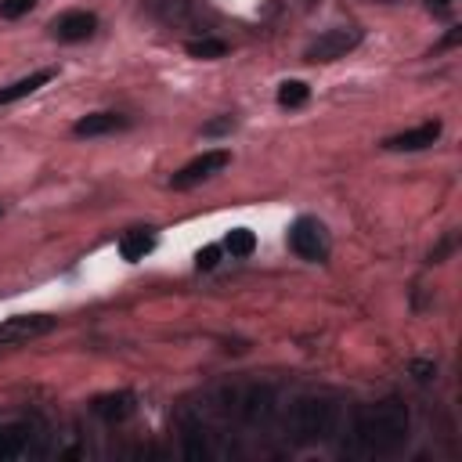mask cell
Returning <instances> with one entry per match:
<instances>
[{"label": "cell", "instance_id": "obj_15", "mask_svg": "<svg viewBox=\"0 0 462 462\" xmlns=\"http://www.w3.org/2000/svg\"><path fill=\"white\" fill-rule=\"evenodd\" d=\"M152 249H155V231H152V227H130V231L119 238V256L130 260V263L144 260Z\"/></svg>", "mask_w": 462, "mask_h": 462}, {"label": "cell", "instance_id": "obj_21", "mask_svg": "<svg viewBox=\"0 0 462 462\" xmlns=\"http://www.w3.org/2000/svg\"><path fill=\"white\" fill-rule=\"evenodd\" d=\"M32 4H36V0H0V14H4V18H22V14L32 11Z\"/></svg>", "mask_w": 462, "mask_h": 462}, {"label": "cell", "instance_id": "obj_3", "mask_svg": "<svg viewBox=\"0 0 462 462\" xmlns=\"http://www.w3.org/2000/svg\"><path fill=\"white\" fill-rule=\"evenodd\" d=\"M47 448V430L36 419H7L0 422V462L40 458Z\"/></svg>", "mask_w": 462, "mask_h": 462}, {"label": "cell", "instance_id": "obj_20", "mask_svg": "<svg viewBox=\"0 0 462 462\" xmlns=\"http://www.w3.org/2000/svg\"><path fill=\"white\" fill-rule=\"evenodd\" d=\"M220 253H224V245H206V249H199L195 267H199V271H213V267H217V260H220Z\"/></svg>", "mask_w": 462, "mask_h": 462}, {"label": "cell", "instance_id": "obj_4", "mask_svg": "<svg viewBox=\"0 0 462 462\" xmlns=\"http://www.w3.org/2000/svg\"><path fill=\"white\" fill-rule=\"evenodd\" d=\"M357 43H361V29H354V25H332L325 32H318V40L307 43L303 58L307 61H336V58H346Z\"/></svg>", "mask_w": 462, "mask_h": 462}, {"label": "cell", "instance_id": "obj_6", "mask_svg": "<svg viewBox=\"0 0 462 462\" xmlns=\"http://www.w3.org/2000/svg\"><path fill=\"white\" fill-rule=\"evenodd\" d=\"M227 162H231V152H224V148H209V152L195 155L191 162H184V166L170 177V188H173V191H188V188H195V184L217 177Z\"/></svg>", "mask_w": 462, "mask_h": 462}, {"label": "cell", "instance_id": "obj_9", "mask_svg": "<svg viewBox=\"0 0 462 462\" xmlns=\"http://www.w3.org/2000/svg\"><path fill=\"white\" fill-rule=\"evenodd\" d=\"M177 440H180V455L188 462H209L213 458V437L199 415H180Z\"/></svg>", "mask_w": 462, "mask_h": 462}, {"label": "cell", "instance_id": "obj_2", "mask_svg": "<svg viewBox=\"0 0 462 462\" xmlns=\"http://www.w3.org/2000/svg\"><path fill=\"white\" fill-rule=\"evenodd\" d=\"M339 433V404L328 393H310L292 404V440L325 444Z\"/></svg>", "mask_w": 462, "mask_h": 462}, {"label": "cell", "instance_id": "obj_8", "mask_svg": "<svg viewBox=\"0 0 462 462\" xmlns=\"http://www.w3.org/2000/svg\"><path fill=\"white\" fill-rule=\"evenodd\" d=\"M54 328H58V318H51V314H14V318L0 321V343L4 346L32 343V339H40Z\"/></svg>", "mask_w": 462, "mask_h": 462}, {"label": "cell", "instance_id": "obj_14", "mask_svg": "<svg viewBox=\"0 0 462 462\" xmlns=\"http://www.w3.org/2000/svg\"><path fill=\"white\" fill-rule=\"evenodd\" d=\"M159 14L166 18V22H173V25H188V29H195V32H202L199 25H202V7H199V0H162L159 4ZM202 36H209V32H202Z\"/></svg>", "mask_w": 462, "mask_h": 462}, {"label": "cell", "instance_id": "obj_10", "mask_svg": "<svg viewBox=\"0 0 462 462\" xmlns=\"http://www.w3.org/2000/svg\"><path fill=\"white\" fill-rule=\"evenodd\" d=\"M94 29H97V14L94 11H79V7L61 11L51 22V36L61 40V43H83V40L94 36Z\"/></svg>", "mask_w": 462, "mask_h": 462}, {"label": "cell", "instance_id": "obj_19", "mask_svg": "<svg viewBox=\"0 0 462 462\" xmlns=\"http://www.w3.org/2000/svg\"><path fill=\"white\" fill-rule=\"evenodd\" d=\"M188 54L191 58H224L227 43L217 40V36H199V40H188Z\"/></svg>", "mask_w": 462, "mask_h": 462}, {"label": "cell", "instance_id": "obj_13", "mask_svg": "<svg viewBox=\"0 0 462 462\" xmlns=\"http://www.w3.org/2000/svg\"><path fill=\"white\" fill-rule=\"evenodd\" d=\"M126 126H130V119L119 116V112H90V116L76 119L72 134L76 137H101V134H116V130H126Z\"/></svg>", "mask_w": 462, "mask_h": 462}, {"label": "cell", "instance_id": "obj_16", "mask_svg": "<svg viewBox=\"0 0 462 462\" xmlns=\"http://www.w3.org/2000/svg\"><path fill=\"white\" fill-rule=\"evenodd\" d=\"M51 79H54V69H40V72H32V76H22V79L0 87V105H14V101L36 94V90H40L43 83H51Z\"/></svg>", "mask_w": 462, "mask_h": 462}, {"label": "cell", "instance_id": "obj_23", "mask_svg": "<svg viewBox=\"0 0 462 462\" xmlns=\"http://www.w3.org/2000/svg\"><path fill=\"white\" fill-rule=\"evenodd\" d=\"M411 372H415V379H422V383H426V379H430V372H433V365H426V361H415V365H411Z\"/></svg>", "mask_w": 462, "mask_h": 462}, {"label": "cell", "instance_id": "obj_7", "mask_svg": "<svg viewBox=\"0 0 462 462\" xmlns=\"http://www.w3.org/2000/svg\"><path fill=\"white\" fill-rule=\"evenodd\" d=\"M238 415H242L249 426H271L274 415H278V393H274V386L256 383V386L242 390V393H238Z\"/></svg>", "mask_w": 462, "mask_h": 462}, {"label": "cell", "instance_id": "obj_17", "mask_svg": "<svg viewBox=\"0 0 462 462\" xmlns=\"http://www.w3.org/2000/svg\"><path fill=\"white\" fill-rule=\"evenodd\" d=\"M307 101H310V87L303 79H285L278 87V105L282 108H303Z\"/></svg>", "mask_w": 462, "mask_h": 462}, {"label": "cell", "instance_id": "obj_1", "mask_svg": "<svg viewBox=\"0 0 462 462\" xmlns=\"http://www.w3.org/2000/svg\"><path fill=\"white\" fill-rule=\"evenodd\" d=\"M408 433H411L408 408L401 401L386 397V401L357 408V415L350 422V451L361 458H386L408 444Z\"/></svg>", "mask_w": 462, "mask_h": 462}, {"label": "cell", "instance_id": "obj_18", "mask_svg": "<svg viewBox=\"0 0 462 462\" xmlns=\"http://www.w3.org/2000/svg\"><path fill=\"white\" fill-rule=\"evenodd\" d=\"M224 249H227L231 256H249V253L256 249V235H253L249 227H231V231L224 235Z\"/></svg>", "mask_w": 462, "mask_h": 462}, {"label": "cell", "instance_id": "obj_22", "mask_svg": "<svg viewBox=\"0 0 462 462\" xmlns=\"http://www.w3.org/2000/svg\"><path fill=\"white\" fill-rule=\"evenodd\" d=\"M235 130V116H220V119H209L206 126H202V134L206 137H217V134H231Z\"/></svg>", "mask_w": 462, "mask_h": 462}, {"label": "cell", "instance_id": "obj_24", "mask_svg": "<svg viewBox=\"0 0 462 462\" xmlns=\"http://www.w3.org/2000/svg\"><path fill=\"white\" fill-rule=\"evenodd\" d=\"M426 7H430V11H448L451 0H426Z\"/></svg>", "mask_w": 462, "mask_h": 462}, {"label": "cell", "instance_id": "obj_5", "mask_svg": "<svg viewBox=\"0 0 462 462\" xmlns=\"http://www.w3.org/2000/svg\"><path fill=\"white\" fill-rule=\"evenodd\" d=\"M289 249L300 260H310V263L325 260L328 256V231H325V224L314 220V217L292 220V227H289Z\"/></svg>", "mask_w": 462, "mask_h": 462}, {"label": "cell", "instance_id": "obj_25", "mask_svg": "<svg viewBox=\"0 0 462 462\" xmlns=\"http://www.w3.org/2000/svg\"><path fill=\"white\" fill-rule=\"evenodd\" d=\"M0 217H4V209H0Z\"/></svg>", "mask_w": 462, "mask_h": 462}, {"label": "cell", "instance_id": "obj_12", "mask_svg": "<svg viewBox=\"0 0 462 462\" xmlns=\"http://www.w3.org/2000/svg\"><path fill=\"white\" fill-rule=\"evenodd\" d=\"M94 415L105 419V422H126L134 411H137V397L130 390H119V393H101L94 397Z\"/></svg>", "mask_w": 462, "mask_h": 462}, {"label": "cell", "instance_id": "obj_11", "mask_svg": "<svg viewBox=\"0 0 462 462\" xmlns=\"http://www.w3.org/2000/svg\"><path fill=\"white\" fill-rule=\"evenodd\" d=\"M440 130H444V126H440L437 119H430V123H419V126H411V130H401V134L386 137L383 148H386V152H422V148L437 144Z\"/></svg>", "mask_w": 462, "mask_h": 462}]
</instances>
